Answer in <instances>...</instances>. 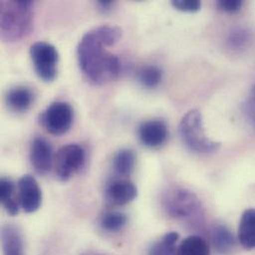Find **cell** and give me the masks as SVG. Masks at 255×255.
Wrapping results in <instances>:
<instances>
[{
	"label": "cell",
	"mask_w": 255,
	"mask_h": 255,
	"mask_svg": "<svg viewBox=\"0 0 255 255\" xmlns=\"http://www.w3.org/2000/svg\"><path fill=\"white\" fill-rule=\"evenodd\" d=\"M118 26L104 25L86 33L78 47L79 63L86 76L95 84L104 85L116 80L122 70L120 59L108 51L122 38Z\"/></svg>",
	"instance_id": "cell-1"
},
{
	"label": "cell",
	"mask_w": 255,
	"mask_h": 255,
	"mask_svg": "<svg viewBox=\"0 0 255 255\" xmlns=\"http://www.w3.org/2000/svg\"><path fill=\"white\" fill-rule=\"evenodd\" d=\"M32 1L11 0L0 3V31L4 41L14 42L23 38L32 26Z\"/></svg>",
	"instance_id": "cell-2"
},
{
	"label": "cell",
	"mask_w": 255,
	"mask_h": 255,
	"mask_svg": "<svg viewBox=\"0 0 255 255\" xmlns=\"http://www.w3.org/2000/svg\"><path fill=\"white\" fill-rule=\"evenodd\" d=\"M163 206L167 214L180 222L191 226L200 225L203 221V207L197 196L186 189H173L169 191Z\"/></svg>",
	"instance_id": "cell-3"
},
{
	"label": "cell",
	"mask_w": 255,
	"mask_h": 255,
	"mask_svg": "<svg viewBox=\"0 0 255 255\" xmlns=\"http://www.w3.org/2000/svg\"><path fill=\"white\" fill-rule=\"evenodd\" d=\"M180 135L185 144L193 151L209 154L219 150L221 144L210 139L204 128L203 117L198 110H192L185 115L179 127Z\"/></svg>",
	"instance_id": "cell-4"
},
{
	"label": "cell",
	"mask_w": 255,
	"mask_h": 255,
	"mask_svg": "<svg viewBox=\"0 0 255 255\" xmlns=\"http://www.w3.org/2000/svg\"><path fill=\"white\" fill-rule=\"evenodd\" d=\"M30 55L38 77L44 82H53L58 74L59 53L55 46L36 42L30 48Z\"/></svg>",
	"instance_id": "cell-5"
},
{
	"label": "cell",
	"mask_w": 255,
	"mask_h": 255,
	"mask_svg": "<svg viewBox=\"0 0 255 255\" xmlns=\"http://www.w3.org/2000/svg\"><path fill=\"white\" fill-rule=\"evenodd\" d=\"M85 150L77 144L63 146L54 159V169L57 178L62 182L69 181L85 165Z\"/></svg>",
	"instance_id": "cell-6"
},
{
	"label": "cell",
	"mask_w": 255,
	"mask_h": 255,
	"mask_svg": "<svg viewBox=\"0 0 255 255\" xmlns=\"http://www.w3.org/2000/svg\"><path fill=\"white\" fill-rule=\"evenodd\" d=\"M74 111L65 102L52 104L40 117V123L45 129L56 136L65 134L73 124Z\"/></svg>",
	"instance_id": "cell-7"
},
{
	"label": "cell",
	"mask_w": 255,
	"mask_h": 255,
	"mask_svg": "<svg viewBox=\"0 0 255 255\" xmlns=\"http://www.w3.org/2000/svg\"><path fill=\"white\" fill-rule=\"evenodd\" d=\"M18 200L23 211L32 214L42 205V191L36 179L31 175H24L18 182Z\"/></svg>",
	"instance_id": "cell-8"
},
{
	"label": "cell",
	"mask_w": 255,
	"mask_h": 255,
	"mask_svg": "<svg viewBox=\"0 0 255 255\" xmlns=\"http://www.w3.org/2000/svg\"><path fill=\"white\" fill-rule=\"evenodd\" d=\"M30 160L38 174L46 175L49 173L54 165L51 144L42 137L35 138L30 147Z\"/></svg>",
	"instance_id": "cell-9"
},
{
	"label": "cell",
	"mask_w": 255,
	"mask_h": 255,
	"mask_svg": "<svg viewBox=\"0 0 255 255\" xmlns=\"http://www.w3.org/2000/svg\"><path fill=\"white\" fill-rule=\"evenodd\" d=\"M168 137V128L162 121H148L139 128V138L142 144L156 148L165 143Z\"/></svg>",
	"instance_id": "cell-10"
},
{
	"label": "cell",
	"mask_w": 255,
	"mask_h": 255,
	"mask_svg": "<svg viewBox=\"0 0 255 255\" xmlns=\"http://www.w3.org/2000/svg\"><path fill=\"white\" fill-rule=\"evenodd\" d=\"M136 186L128 180H118L112 183L108 189V197L112 203L125 206L133 202L137 197Z\"/></svg>",
	"instance_id": "cell-11"
},
{
	"label": "cell",
	"mask_w": 255,
	"mask_h": 255,
	"mask_svg": "<svg viewBox=\"0 0 255 255\" xmlns=\"http://www.w3.org/2000/svg\"><path fill=\"white\" fill-rule=\"evenodd\" d=\"M1 246L3 255H24L21 233L14 225H4L1 230Z\"/></svg>",
	"instance_id": "cell-12"
},
{
	"label": "cell",
	"mask_w": 255,
	"mask_h": 255,
	"mask_svg": "<svg viewBox=\"0 0 255 255\" xmlns=\"http://www.w3.org/2000/svg\"><path fill=\"white\" fill-rule=\"evenodd\" d=\"M239 240L246 250L255 249V209L244 213L239 228Z\"/></svg>",
	"instance_id": "cell-13"
},
{
	"label": "cell",
	"mask_w": 255,
	"mask_h": 255,
	"mask_svg": "<svg viewBox=\"0 0 255 255\" xmlns=\"http://www.w3.org/2000/svg\"><path fill=\"white\" fill-rule=\"evenodd\" d=\"M34 96L32 92L25 87H18L9 91L6 96V104L17 113H24L30 109Z\"/></svg>",
	"instance_id": "cell-14"
},
{
	"label": "cell",
	"mask_w": 255,
	"mask_h": 255,
	"mask_svg": "<svg viewBox=\"0 0 255 255\" xmlns=\"http://www.w3.org/2000/svg\"><path fill=\"white\" fill-rule=\"evenodd\" d=\"M15 192L14 183L9 179L2 178L0 182L1 204L10 216H16L19 213V200H17Z\"/></svg>",
	"instance_id": "cell-15"
},
{
	"label": "cell",
	"mask_w": 255,
	"mask_h": 255,
	"mask_svg": "<svg viewBox=\"0 0 255 255\" xmlns=\"http://www.w3.org/2000/svg\"><path fill=\"white\" fill-rule=\"evenodd\" d=\"M212 242L220 255H229L235 248V239L225 226H217L212 231Z\"/></svg>",
	"instance_id": "cell-16"
},
{
	"label": "cell",
	"mask_w": 255,
	"mask_h": 255,
	"mask_svg": "<svg viewBox=\"0 0 255 255\" xmlns=\"http://www.w3.org/2000/svg\"><path fill=\"white\" fill-rule=\"evenodd\" d=\"M178 255H210L209 244L200 236L186 238L178 247Z\"/></svg>",
	"instance_id": "cell-17"
},
{
	"label": "cell",
	"mask_w": 255,
	"mask_h": 255,
	"mask_svg": "<svg viewBox=\"0 0 255 255\" xmlns=\"http://www.w3.org/2000/svg\"><path fill=\"white\" fill-rule=\"evenodd\" d=\"M178 241L179 235L177 233H169L152 246L148 255H178Z\"/></svg>",
	"instance_id": "cell-18"
},
{
	"label": "cell",
	"mask_w": 255,
	"mask_h": 255,
	"mask_svg": "<svg viewBox=\"0 0 255 255\" xmlns=\"http://www.w3.org/2000/svg\"><path fill=\"white\" fill-rule=\"evenodd\" d=\"M135 154L130 149H123L117 153L114 159V167L118 174L128 176L134 169Z\"/></svg>",
	"instance_id": "cell-19"
},
{
	"label": "cell",
	"mask_w": 255,
	"mask_h": 255,
	"mask_svg": "<svg viewBox=\"0 0 255 255\" xmlns=\"http://www.w3.org/2000/svg\"><path fill=\"white\" fill-rule=\"evenodd\" d=\"M128 223V217L121 212H109L102 219V227L112 233L123 230Z\"/></svg>",
	"instance_id": "cell-20"
},
{
	"label": "cell",
	"mask_w": 255,
	"mask_h": 255,
	"mask_svg": "<svg viewBox=\"0 0 255 255\" xmlns=\"http://www.w3.org/2000/svg\"><path fill=\"white\" fill-rule=\"evenodd\" d=\"M138 79L143 87L153 89L160 84L162 80V71L156 66H147L139 72Z\"/></svg>",
	"instance_id": "cell-21"
},
{
	"label": "cell",
	"mask_w": 255,
	"mask_h": 255,
	"mask_svg": "<svg viewBox=\"0 0 255 255\" xmlns=\"http://www.w3.org/2000/svg\"><path fill=\"white\" fill-rule=\"evenodd\" d=\"M250 38H251L250 34L247 31L238 29L233 33H231L229 38V43L231 44V46L235 48H242L249 43Z\"/></svg>",
	"instance_id": "cell-22"
},
{
	"label": "cell",
	"mask_w": 255,
	"mask_h": 255,
	"mask_svg": "<svg viewBox=\"0 0 255 255\" xmlns=\"http://www.w3.org/2000/svg\"><path fill=\"white\" fill-rule=\"evenodd\" d=\"M172 6L177 10L183 12H197L201 8V1L199 0H174Z\"/></svg>",
	"instance_id": "cell-23"
},
{
	"label": "cell",
	"mask_w": 255,
	"mask_h": 255,
	"mask_svg": "<svg viewBox=\"0 0 255 255\" xmlns=\"http://www.w3.org/2000/svg\"><path fill=\"white\" fill-rule=\"evenodd\" d=\"M243 2L239 0H220L218 2V6L229 13H236L239 12L242 8Z\"/></svg>",
	"instance_id": "cell-24"
},
{
	"label": "cell",
	"mask_w": 255,
	"mask_h": 255,
	"mask_svg": "<svg viewBox=\"0 0 255 255\" xmlns=\"http://www.w3.org/2000/svg\"><path fill=\"white\" fill-rule=\"evenodd\" d=\"M247 112H248V115H249L252 125L255 128V85L253 87L250 98L248 100Z\"/></svg>",
	"instance_id": "cell-25"
},
{
	"label": "cell",
	"mask_w": 255,
	"mask_h": 255,
	"mask_svg": "<svg viewBox=\"0 0 255 255\" xmlns=\"http://www.w3.org/2000/svg\"><path fill=\"white\" fill-rule=\"evenodd\" d=\"M114 1L112 0H100L98 2V4L101 6V8L105 9V10H108L109 8H111L113 5H114Z\"/></svg>",
	"instance_id": "cell-26"
}]
</instances>
